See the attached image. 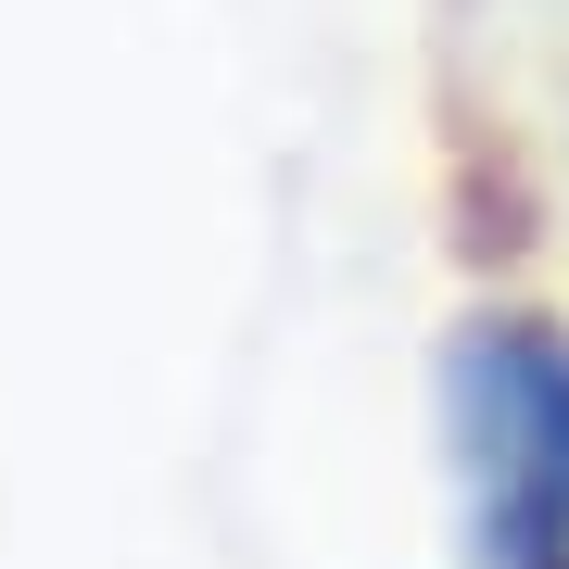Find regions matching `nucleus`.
Here are the masks:
<instances>
[{
  "label": "nucleus",
  "instance_id": "obj_1",
  "mask_svg": "<svg viewBox=\"0 0 569 569\" xmlns=\"http://www.w3.org/2000/svg\"><path fill=\"white\" fill-rule=\"evenodd\" d=\"M443 430L481 569H569V329L481 317L443 355Z\"/></svg>",
  "mask_w": 569,
  "mask_h": 569
}]
</instances>
